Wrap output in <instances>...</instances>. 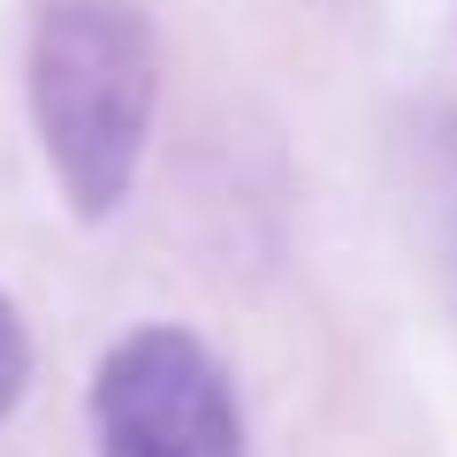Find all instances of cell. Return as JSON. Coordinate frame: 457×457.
<instances>
[{
	"instance_id": "obj_1",
	"label": "cell",
	"mask_w": 457,
	"mask_h": 457,
	"mask_svg": "<svg viewBox=\"0 0 457 457\" xmlns=\"http://www.w3.org/2000/svg\"><path fill=\"white\" fill-rule=\"evenodd\" d=\"M161 99V46L137 0H38L31 122L62 198L107 221L137 183Z\"/></svg>"
},
{
	"instance_id": "obj_2",
	"label": "cell",
	"mask_w": 457,
	"mask_h": 457,
	"mask_svg": "<svg viewBox=\"0 0 457 457\" xmlns=\"http://www.w3.org/2000/svg\"><path fill=\"white\" fill-rule=\"evenodd\" d=\"M99 457H245L237 396L198 336L137 328L107 351L92 381Z\"/></svg>"
},
{
	"instance_id": "obj_3",
	"label": "cell",
	"mask_w": 457,
	"mask_h": 457,
	"mask_svg": "<svg viewBox=\"0 0 457 457\" xmlns=\"http://www.w3.org/2000/svg\"><path fill=\"white\" fill-rule=\"evenodd\" d=\"M23 381H31V336H23L16 305H8V297H0V420H8V411H16Z\"/></svg>"
}]
</instances>
